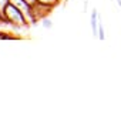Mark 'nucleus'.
<instances>
[{
	"label": "nucleus",
	"mask_w": 121,
	"mask_h": 121,
	"mask_svg": "<svg viewBox=\"0 0 121 121\" xmlns=\"http://www.w3.org/2000/svg\"><path fill=\"white\" fill-rule=\"evenodd\" d=\"M97 39L100 41H104L105 40V29H104L103 23L100 22V17H98V34H97Z\"/></svg>",
	"instance_id": "obj_4"
},
{
	"label": "nucleus",
	"mask_w": 121,
	"mask_h": 121,
	"mask_svg": "<svg viewBox=\"0 0 121 121\" xmlns=\"http://www.w3.org/2000/svg\"><path fill=\"white\" fill-rule=\"evenodd\" d=\"M98 13H97V9H94L91 12V16H90V26H91V33H93V37L97 39V34H98Z\"/></svg>",
	"instance_id": "obj_3"
},
{
	"label": "nucleus",
	"mask_w": 121,
	"mask_h": 121,
	"mask_svg": "<svg viewBox=\"0 0 121 121\" xmlns=\"http://www.w3.org/2000/svg\"><path fill=\"white\" fill-rule=\"evenodd\" d=\"M115 2H117V4L120 6V9H121V0H115Z\"/></svg>",
	"instance_id": "obj_9"
},
{
	"label": "nucleus",
	"mask_w": 121,
	"mask_h": 121,
	"mask_svg": "<svg viewBox=\"0 0 121 121\" xmlns=\"http://www.w3.org/2000/svg\"><path fill=\"white\" fill-rule=\"evenodd\" d=\"M40 22H41V26H43L44 29H51V27H53V22H51L48 17H44V19H41Z\"/></svg>",
	"instance_id": "obj_5"
},
{
	"label": "nucleus",
	"mask_w": 121,
	"mask_h": 121,
	"mask_svg": "<svg viewBox=\"0 0 121 121\" xmlns=\"http://www.w3.org/2000/svg\"><path fill=\"white\" fill-rule=\"evenodd\" d=\"M57 2H58V3H61V0H57Z\"/></svg>",
	"instance_id": "obj_11"
},
{
	"label": "nucleus",
	"mask_w": 121,
	"mask_h": 121,
	"mask_svg": "<svg viewBox=\"0 0 121 121\" xmlns=\"http://www.w3.org/2000/svg\"><path fill=\"white\" fill-rule=\"evenodd\" d=\"M3 19H4V17H3V13H2V12H0V22H2Z\"/></svg>",
	"instance_id": "obj_10"
},
{
	"label": "nucleus",
	"mask_w": 121,
	"mask_h": 121,
	"mask_svg": "<svg viewBox=\"0 0 121 121\" xmlns=\"http://www.w3.org/2000/svg\"><path fill=\"white\" fill-rule=\"evenodd\" d=\"M31 9H33V16H34L36 22H39V20H41V19H44V17H48V14L51 13V10H53L54 7L36 2V3L31 6Z\"/></svg>",
	"instance_id": "obj_2"
},
{
	"label": "nucleus",
	"mask_w": 121,
	"mask_h": 121,
	"mask_svg": "<svg viewBox=\"0 0 121 121\" xmlns=\"http://www.w3.org/2000/svg\"><path fill=\"white\" fill-rule=\"evenodd\" d=\"M9 3H10V0H0V12L4 13V10H6Z\"/></svg>",
	"instance_id": "obj_7"
},
{
	"label": "nucleus",
	"mask_w": 121,
	"mask_h": 121,
	"mask_svg": "<svg viewBox=\"0 0 121 121\" xmlns=\"http://www.w3.org/2000/svg\"><path fill=\"white\" fill-rule=\"evenodd\" d=\"M39 3H43V4H47V6H51V7H56L57 4H60L57 0H37Z\"/></svg>",
	"instance_id": "obj_6"
},
{
	"label": "nucleus",
	"mask_w": 121,
	"mask_h": 121,
	"mask_svg": "<svg viewBox=\"0 0 121 121\" xmlns=\"http://www.w3.org/2000/svg\"><path fill=\"white\" fill-rule=\"evenodd\" d=\"M24 2H26V3H29L30 6H33V4H34V3L37 2V0H24Z\"/></svg>",
	"instance_id": "obj_8"
},
{
	"label": "nucleus",
	"mask_w": 121,
	"mask_h": 121,
	"mask_svg": "<svg viewBox=\"0 0 121 121\" xmlns=\"http://www.w3.org/2000/svg\"><path fill=\"white\" fill-rule=\"evenodd\" d=\"M3 17H4V20L7 23H10L14 27H29V23H27L24 14L12 3L7 4V7H6V10L3 13Z\"/></svg>",
	"instance_id": "obj_1"
}]
</instances>
